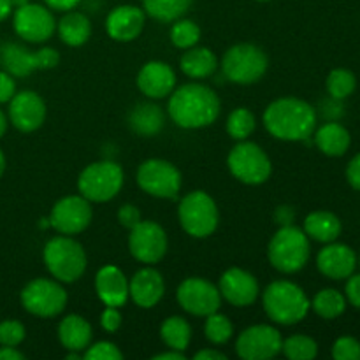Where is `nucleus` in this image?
Masks as SVG:
<instances>
[{
  "label": "nucleus",
  "mask_w": 360,
  "mask_h": 360,
  "mask_svg": "<svg viewBox=\"0 0 360 360\" xmlns=\"http://www.w3.org/2000/svg\"><path fill=\"white\" fill-rule=\"evenodd\" d=\"M257 2H269V0H257Z\"/></svg>",
  "instance_id": "nucleus-55"
},
{
  "label": "nucleus",
  "mask_w": 360,
  "mask_h": 360,
  "mask_svg": "<svg viewBox=\"0 0 360 360\" xmlns=\"http://www.w3.org/2000/svg\"><path fill=\"white\" fill-rule=\"evenodd\" d=\"M4 171H6V157H4L2 150H0V178H2Z\"/></svg>",
  "instance_id": "nucleus-53"
},
{
  "label": "nucleus",
  "mask_w": 360,
  "mask_h": 360,
  "mask_svg": "<svg viewBox=\"0 0 360 360\" xmlns=\"http://www.w3.org/2000/svg\"><path fill=\"white\" fill-rule=\"evenodd\" d=\"M101 326L105 333H116L122 327V315H120L118 308L105 306V309L101 315Z\"/></svg>",
  "instance_id": "nucleus-42"
},
{
  "label": "nucleus",
  "mask_w": 360,
  "mask_h": 360,
  "mask_svg": "<svg viewBox=\"0 0 360 360\" xmlns=\"http://www.w3.org/2000/svg\"><path fill=\"white\" fill-rule=\"evenodd\" d=\"M164 111L157 104H151V102L136 105L129 116V125L132 132L143 137L157 136L164 129Z\"/></svg>",
  "instance_id": "nucleus-26"
},
{
  "label": "nucleus",
  "mask_w": 360,
  "mask_h": 360,
  "mask_svg": "<svg viewBox=\"0 0 360 360\" xmlns=\"http://www.w3.org/2000/svg\"><path fill=\"white\" fill-rule=\"evenodd\" d=\"M204 334H206L207 341H211L213 345H225L234 334V327H232V322L227 316L214 311L206 316Z\"/></svg>",
  "instance_id": "nucleus-37"
},
{
  "label": "nucleus",
  "mask_w": 360,
  "mask_h": 360,
  "mask_svg": "<svg viewBox=\"0 0 360 360\" xmlns=\"http://www.w3.org/2000/svg\"><path fill=\"white\" fill-rule=\"evenodd\" d=\"M333 357L336 360H360V343L350 336L340 338L333 347Z\"/></svg>",
  "instance_id": "nucleus-41"
},
{
  "label": "nucleus",
  "mask_w": 360,
  "mask_h": 360,
  "mask_svg": "<svg viewBox=\"0 0 360 360\" xmlns=\"http://www.w3.org/2000/svg\"><path fill=\"white\" fill-rule=\"evenodd\" d=\"M200 28L199 25L193 23L192 20H176V23L171 28V41L176 48L188 49L199 42Z\"/></svg>",
  "instance_id": "nucleus-38"
},
{
  "label": "nucleus",
  "mask_w": 360,
  "mask_h": 360,
  "mask_svg": "<svg viewBox=\"0 0 360 360\" xmlns=\"http://www.w3.org/2000/svg\"><path fill=\"white\" fill-rule=\"evenodd\" d=\"M179 67L192 79H204L217 70L218 58L207 48H188L179 58Z\"/></svg>",
  "instance_id": "nucleus-29"
},
{
  "label": "nucleus",
  "mask_w": 360,
  "mask_h": 360,
  "mask_svg": "<svg viewBox=\"0 0 360 360\" xmlns=\"http://www.w3.org/2000/svg\"><path fill=\"white\" fill-rule=\"evenodd\" d=\"M137 185L157 199H176L181 188V172L174 164L162 158H150L137 169Z\"/></svg>",
  "instance_id": "nucleus-12"
},
{
  "label": "nucleus",
  "mask_w": 360,
  "mask_h": 360,
  "mask_svg": "<svg viewBox=\"0 0 360 360\" xmlns=\"http://www.w3.org/2000/svg\"><path fill=\"white\" fill-rule=\"evenodd\" d=\"M195 360H227V355L218 350H200L195 354Z\"/></svg>",
  "instance_id": "nucleus-49"
},
{
  "label": "nucleus",
  "mask_w": 360,
  "mask_h": 360,
  "mask_svg": "<svg viewBox=\"0 0 360 360\" xmlns=\"http://www.w3.org/2000/svg\"><path fill=\"white\" fill-rule=\"evenodd\" d=\"M179 224L183 231L197 239L210 238L218 227L220 213L217 202L202 190L186 193L178 207Z\"/></svg>",
  "instance_id": "nucleus-6"
},
{
  "label": "nucleus",
  "mask_w": 360,
  "mask_h": 360,
  "mask_svg": "<svg viewBox=\"0 0 360 360\" xmlns=\"http://www.w3.org/2000/svg\"><path fill=\"white\" fill-rule=\"evenodd\" d=\"M345 290H347V297L350 304H354L355 308H360V274L348 276V283Z\"/></svg>",
  "instance_id": "nucleus-45"
},
{
  "label": "nucleus",
  "mask_w": 360,
  "mask_h": 360,
  "mask_svg": "<svg viewBox=\"0 0 360 360\" xmlns=\"http://www.w3.org/2000/svg\"><path fill=\"white\" fill-rule=\"evenodd\" d=\"M269 60L262 48L250 42L236 44L225 51L221 70L225 77L238 84H253L266 74Z\"/></svg>",
  "instance_id": "nucleus-7"
},
{
  "label": "nucleus",
  "mask_w": 360,
  "mask_h": 360,
  "mask_svg": "<svg viewBox=\"0 0 360 360\" xmlns=\"http://www.w3.org/2000/svg\"><path fill=\"white\" fill-rule=\"evenodd\" d=\"M218 290L229 304L236 308H246L257 301L260 288L259 281L252 273L239 267H231L221 274Z\"/></svg>",
  "instance_id": "nucleus-19"
},
{
  "label": "nucleus",
  "mask_w": 360,
  "mask_h": 360,
  "mask_svg": "<svg viewBox=\"0 0 360 360\" xmlns=\"http://www.w3.org/2000/svg\"><path fill=\"white\" fill-rule=\"evenodd\" d=\"M9 120L20 132L30 134L41 129L46 120V104L39 94L23 90L9 101Z\"/></svg>",
  "instance_id": "nucleus-18"
},
{
  "label": "nucleus",
  "mask_w": 360,
  "mask_h": 360,
  "mask_svg": "<svg viewBox=\"0 0 360 360\" xmlns=\"http://www.w3.org/2000/svg\"><path fill=\"white\" fill-rule=\"evenodd\" d=\"M11 2H13V7H21L30 2V0H11Z\"/></svg>",
  "instance_id": "nucleus-54"
},
{
  "label": "nucleus",
  "mask_w": 360,
  "mask_h": 360,
  "mask_svg": "<svg viewBox=\"0 0 360 360\" xmlns=\"http://www.w3.org/2000/svg\"><path fill=\"white\" fill-rule=\"evenodd\" d=\"M165 294L164 276L153 267L139 269L129 281V295L139 308L150 309L162 301Z\"/></svg>",
  "instance_id": "nucleus-23"
},
{
  "label": "nucleus",
  "mask_w": 360,
  "mask_h": 360,
  "mask_svg": "<svg viewBox=\"0 0 360 360\" xmlns=\"http://www.w3.org/2000/svg\"><path fill=\"white\" fill-rule=\"evenodd\" d=\"M283 338L271 326H253L243 330L236 341V352L243 360H269L281 352Z\"/></svg>",
  "instance_id": "nucleus-15"
},
{
  "label": "nucleus",
  "mask_w": 360,
  "mask_h": 360,
  "mask_svg": "<svg viewBox=\"0 0 360 360\" xmlns=\"http://www.w3.org/2000/svg\"><path fill=\"white\" fill-rule=\"evenodd\" d=\"M355 86H357L355 74L348 69H334L327 76V91L336 101L350 97L355 91Z\"/></svg>",
  "instance_id": "nucleus-35"
},
{
  "label": "nucleus",
  "mask_w": 360,
  "mask_h": 360,
  "mask_svg": "<svg viewBox=\"0 0 360 360\" xmlns=\"http://www.w3.org/2000/svg\"><path fill=\"white\" fill-rule=\"evenodd\" d=\"M13 25L14 32L21 39L28 42H35V44L48 41L56 28L51 11L44 6L30 2L21 7H16Z\"/></svg>",
  "instance_id": "nucleus-17"
},
{
  "label": "nucleus",
  "mask_w": 360,
  "mask_h": 360,
  "mask_svg": "<svg viewBox=\"0 0 360 360\" xmlns=\"http://www.w3.org/2000/svg\"><path fill=\"white\" fill-rule=\"evenodd\" d=\"M352 143L350 132L336 122L326 123L315 132V144L327 157H343Z\"/></svg>",
  "instance_id": "nucleus-27"
},
{
  "label": "nucleus",
  "mask_w": 360,
  "mask_h": 360,
  "mask_svg": "<svg viewBox=\"0 0 360 360\" xmlns=\"http://www.w3.org/2000/svg\"><path fill=\"white\" fill-rule=\"evenodd\" d=\"M341 220L330 211H313L304 220L308 238L319 243H334L341 236Z\"/></svg>",
  "instance_id": "nucleus-28"
},
{
  "label": "nucleus",
  "mask_w": 360,
  "mask_h": 360,
  "mask_svg": "<svg viewBox=\"0 0 360 360\" xmlns=\"http://www.w3.org/2000/svg\"><path fill=\"white\" fill-rule=\"evenodd\" d=\"M316 267L323 276L330 280H345L354 274L357 267V257L350 246L327 243L326 248L320 250L316 257Z\"/></svg>",
  "instance_id": "nucleus-22"
},
{
  "label": "nucleus",
  "mask_w": 360,
  "mask_h": 360,
  "mask_svg": "<svg viewBox=\"0 0 360 360\" xmlns=\"http://www.w3.org/2000/svg\"><path fill=\"white\" fill-rule=\"evenodd\" d=\"M25 355L16 350V347H2L0 348V360H23Z\"/></svg>",
  "instance_id": "nucleus-48"
},
{
  "label": "nucleus",
  "mask_w": 360,
  "mask_h": 360,
  "mask_svg": "<svg viewBox=\"0 0 360 360\" xmlns=\"http://www.w3.org/2000/svg\"><path fill=\"white\" fill-rule=\"evenodd\" d=\"M185 359H186L185 352L172 350V348L171 352H164V354H158L153 357V360H185Z\"/></svg>",
  "instance_id": "nucleus-50"
},
{
  "label": "nucleus",
  "mask_w": 360,
  "mask_h": 360,
  "mask_svg": "<svg viewBox=\"0 0 360 360\" xmlns=\"http://www.w3.org/2000/svg\"><path fill=\"white\" fill-rule=\"evenodd\" d=\"M311 308L322 319L334 320L340 315H343L345 308H347V301H345L341 292L334 290V288H323V290H320L315 295V299L311 302Z\"/></svg>",
  "instance_id": "nucleus-33"
},
{
  "label": "nucleus",
  "mask_w": 360,
  "mask_h": 360,
  "mask_svg": "<svg viewBox=\"0 0 360 360\" xmlns=\"http://www.w3.org/2000/svg\"><path fill=\"white\" fill-rule=\"evenodd\" d=\"M255 130V116L250 109L238 108L229 115L227 134L236 141H245Z\"/></svg>",
  "instance_id": "nucleus-36"
},
{
  "label": "nucleus",
  "mask_w": 360,
  "mask_h": 360,
  "mask_svg": "<svg viewBox=\"0 0 360 360\" xmlns=\"http://www.w3.org/2000/svg\"><path fill=\"white\" fill-rule=\"evenodd\" d=\"M221 102L211 88L200 83H186L172 90L167 112L181 129H204L217 122Z\"/></svg>",
  "instance_id": "nucleus-1"
},
{
  "label": "nucleus",
  "mask_w": 360,
  "mask_h": 360,
  "mask_svg": "<svg viewBox=\"0 0 360 360\" xmlns=\"http://www.w3.org/2000/svg\"><path fill=\"white\" fill-rule=\"evenodd\" d=\"M137 88L150 98H165L176 88V74L165 62H148L137 74Z\"/></svg>",
  "instance_id": "nucleus-21"
},
{
  "label": "nucleus",
  "mask_w": 360,
  "mask_h": 360,
  "mask_svg": "<svg viewBox=\"0 0 360 360\" xmlns=\"http://www.w3.org/2000/svg\"><path fill=\"white\" fill-rule=\"evenodd\" d=\"M95 290L105 306L122 308L129 299V281L120 267L104 266L95 276Z\"/></svg>",
  "instance_id": "nucleus-24"
},
{
  "label": "nucleus",
  "mask_w": 360,
  "mask_h": 360,
  "mask_svg": "<svg viewBox=\"0 0 360 360\" xmlns=\"http://www.w3.org/2000/svg\"><path fill=\"white\" fill-rule=\"evenodd\" d=\"M309 252L311 250L306 232L294 225H285L271 238L267 257L274 269L292 274L301 271L308 264Z\"/></svg>",
  "instance_id": "nucleus-5"
},
{
  "label": "nucleus",
  "mask_w": 360,
  "mask_h": 360,
  "mask_svg": "<svg viewBox=\"0 0 360 360\" xmlns=\"http://www.w3.org/2000/svg\"><path fill=\"white\" fill-rule=\"evenodd\" d=\"M60 62V55L53 48H42L32 53L25 46L7 42L0 46V63L4 70L13 77H27L35 70L55 69Z\"/></svg>",
  "instance_id": "nucleus-11"
},
{
  "label": "nucleus",
  "mask_w": 360,
  "mask_h": 360,
  "mask_svg": "<svg viewBox=\"0 0 360 360\" xmlns=\"http://www.w3.org/2000/svg\"><path fill=\"white\" fill-rule=\"evenodd\" d=\"M118 221L127 229H132L141 221V211L134 204H125L118 210Z\"/></svg>",
  "instance_id": "nucleus-43"
},
{
  "label": "nucleus",
  "mask_w": 360,
  "mask_h": 360,
  "mask_svg": "<svg viewBox=\"0 0 360 360\" xmlns=\"http://www.w3.org/2000/svg\"><path fill=\"white\" fill-rule=\"evenodd\" d=\"M123 179V169L115 162H94L79 174L77 188L90 202H108L118 195Z\"/></svg>",
  "instance_id": "nucleus-8"
},
{
  "label": "nucleus",
  "mask_w": 360,
  "mask_h": 360,
  "mask_svg": "<svg viewBox=\"0 0 360 360\" xmlns=\"http://www.w3.org/2000/svg\"><path fill=\"white\" fill-rule=\"evenodd\" d=\"M179 306L186 313L195 316H207L218 311L221 304V294L218 287L202 278H186L176 290Z\"/></svg>",
  "instance_id": "nucleus-16"
},
{
  "label": "nucleus",
  "mask_w": 360,
  "mask_h": 360,
  "mask_svg": "<svg viewBox=\"0 0 360 360\" xmlns=\"http://www.w3.org/2000/svg\"><path fill=\"white\" fill-rule=\"evenodd\" d=\"M264 125L271 136L280 141H306L315 132L316 111L301 98H276L264 111Z\"/></svg>",
  "instance_id": "nucleus-2"
},
{
  "label": "nucleus",
  "mask_w": 360,
  "mask_h": 360,
  "mask_svg": "<svg viewBox=\"0 0 360 360\" xmlns=\"http://www.w3.org/2000/svg\"><path fill=\"white\" fill-rule=\"evenodd\" d=\"M94 218L90 200L83 195H67L53 206L49 225L63 236L81 234Z\"/></svg>",
  "instance_id": "nucleus-14"
},
{
  "label": "nucleus",
  "mask_w": 360,
  "mask_h": 360,
  "mask_svg": "<svg viewBox=\"0 0 360 360\" xmlns=\"http://www.w3.org/2000/svg\"><path fill=\"white\" fill-rule=\"evenodd\" d=\"M21 306L30 315L41 319H53L60 315L67 306V290L55 280L37 278L25 285L21 290Z\"/></svg>",
  "instance_id": "nucleus-10"
},
{
  "label": "nucleus",
  "mask_w": 360,
  "mask_h": 360,
  "mask_svg": "<svg viewBox=\"0 0 360 360\" xmlns=\"http://www.w3.org/2000/svg\"><path fill=\"white\" fill-rule=\"evenodd\" d=\"M13 2L11 0H0V21L7 20V18L11 16V13H13Z\"/></svg>",
  "instance_id": "nucleus-51"
},
{
  "label": "nucleus",
  "mask_w": 360,
  "mask_h": 360,
  "mask_svg": "<svg viewBox=\"0 0 360 360\" xmlns=\"http://www.w3.org/2000/svg\"><path fill=\"white\" fill-rule=\"evenodd\" d=\"M146 23V13L136 6H118L105 18V32L112 41L130 42L137 39Z\"/></svg>",
  "instance_id": "nucleus-20"
},
{
  "label": "nucleus",
  "mask_w": 360,
  "mask_h": 360,
  "mask_svg": "<svg viewBox=\"0 0 360 360\" xmlns=\"http://www.w3.org/2000/svg\"><path fill=\"white\" fill-rule=\"evenodd\" d=\"M231 174L245 185H262L271 178L273 165L269 157L259 144L252 141H241L231 150L227 157Z\"/></svg>",
  "instance_id": "nucleus-9"
},
{
  "label": "nucleus",
  "mask_w": 360,
  "mask_h": 360,
  "mask_svg": "<svg viewBox=\"0 0 360 360\" xmlns=\"http://www.w3.org/2000/svg\"><path fill=\"white\" fill-rule=\"evenodd\" d=\"M347 179L355 190H360V153L355 155L347 167Z\"/></svg>",
  "instance_id": "nucleus-46"
},
{
  "label": "nucleus",
  "mask_w": 360,
  "mask_h": 360,
  "mask_svg": "<svg viewBox=\"0 0 360 360\" xmlns=\"http://www.w3.org/2000/svg\"><path fill=\"white\" fill-rule=\"evenodd\" d=\"M193 0H143L144 13L153 20L169 23L176 21L190 9Z\"/></svg>",
  "instance_id": "nucleus-32"
},
{
  "label": "nucleus",
  "mask_w": 360,
  "mask_h": 360,
  "mask_svg": "<svg viewBox=\"0 0 360 360\" xmlns=\"http://www.w3.org/2000/svg\"><path fill=\"white\" fill-rule=\"evenodd\" d=\"M46 6L49 9L60 11V13H67V11H72L79 6L81 0H44Z\"/></svg>",
  "instance_id": "nucleus-47"
},
{
  "label": "nucleus",
  "mask_w": 360,
  "mask_h": 360,
  "mask_svg": "<svg viewBox=\"0 0 360 360\" xmlns=\"http://www.w3.org/2000/svg\"><path fill=\"white\" fill-rule=\"evenodd\" d=\"M6 130H7V118H6V115L2 112V109H0V137L6 134Z\"/></svg>",
  "instance_id": "nucleus-52"
},
{
  "label": "nucleus",
  "mask_w": 360,
  "mask_h": 360,
  "mask_svg": "<svg viewBox=\"0 0 360 360\" xmlns=\"http://www.w3.org/2000/svg\"><path fill=\"white\" fill-rule=\"evenodd\" d=\"M281 352L285 357L290 360H311L319 354V345L313 338L295 334V336L287 338L281 345Z\"/></svg>",
  "instance_id": "nucleus-34"
},
{
  "label": "nucleus",
  "mask_w": 360,
  "mask_h": 360,
  "mask_svg": "<svg viewBox=\"0 0 360 360\" xmlns=\"http://www.w3.org/2000/svg\"><path fill=\"white\" fill-rule=\"evenodd\" d=\"M84 360H122L123 354L115 343L109 341H98V343L90 345L83 355Z\"/></svg>",
  "instance_id": "nucleus-40"
},
{
  "label": "nucleus",
  "mask_w": 360,
  "mask_h": 360,
  "mask_svg": "<svg viewBox=\"0 0 360 360\" xmlns=\"http://www.w3.org/2000/svg\"><path fill=\"white\" fill-rule=\"evenodd\" d=\"M160 338L172 350L185 352L192 340V327L181 316H169L160 326Z\"/></svg>",
  "instance_id": "nucleus-31"
},
{
  "label": "nucleus",
  "mask_w": 360,
  "mask_h": 360,
  "mask_svg": "<svg viewBox=\"0 0 360 360\" xmlns=\"http://www.w3.org/2000/svg\"><path fill=\"white\" fill-rule=\"evenodd\" d=\"M44 264L49 274L62 283H74L86 271V253L70 236H58L46 243Z\"/></svg>",
  "instance_id": "nucleus-4"
},
{
  "label": "nucleus",
  "mask_w": 360,
  "mask_h": 360,
  "mask_svg": "<svg viewBox=\"0 0 360 360\" xmlns=\"http://www.w3.org/2000/svg\"><path fill=\"white\" fill-rule=\"evenodd\" d=\"M16 94V83L14 77L6 70H0V104H6Z\"/></svg>",
  "instance_id": "nucleus-44"
},
{
  "label": "nucleus",
  "mask_w": 360,
  "mask_h": 360,
  "mask_svg": "<svg viewBox=\"0 0 360 360\" xmlns=\"http://www.w3.org/2000/svg\"><path fill=\"white\" fill-rule=\"evenodd\" d=\"M58 34L63 44L79 48L91 37V21L83 13L67 11L65 16L58 21Z\"/></svg>",
  "instance_id": "nucleus-30"
},
{
  "label": "nucleus",
  "mask_w": 360,
  "mask_h": 360,
  "mask_svg": "<svg viewBox=\"0 0 360 360\" xmlns=\"http://www.w3.org/2000/svg\"><path fill=\"white\" fill-rule=\"evenodd\" d=\"M91 326L79 315H67L58 326V340L67 352L81 354L91 345Z\"/></svg>",
  "instance_id": "nucleus-25"
},
{
  "label": "nucleus",
  "mask_w": 360,
  "mask_h": 360,
  "mask_svg": "<svg viewBox=\"0 0 360 360\" xmlns=\"http://www.w3.org/2000/svg\"><path fill=\"white\" fill-rule=\"evenodd\" d=\"M167 234L157 221L141 220L130 229L129 250L132 257L146 266L160 262L167 253Z\"/></svg>",
  "instance_id": "nucleus-13"
},
{
  "label": "nucleus",
  "mask_w": 360,
  "mask_h": 360,
  "mask_svg": "<svg viewBox=\"0 0 360 360\" xmlns=\"http://www.w3.org/2000/svg\"><path fill=\"white\" fill-rule=\"evenodd\" d=\"M262 304L267 316L280 326H295L306 319L311 308L304 290L287 280L273 281L264 290Z\"/></svg>",
  "instance_id": "nucleus-3"
},
{
  "label": "nucleus",
  "mask_w": 360,
  "mask_h": 360,
  "mask_svg": "<svg viewBox=\"0 0 360 360\" xmlns=\"http://www.w3.org/2000/svg\"><path fill=\"white\" fill-rule=\"evenodd\" d=\"M27 329L18 320H4L0 322V345L2 347H18L23 343Z\"/></svg>",
  "instance_id": "nucleus-39"
}]
</instances>
